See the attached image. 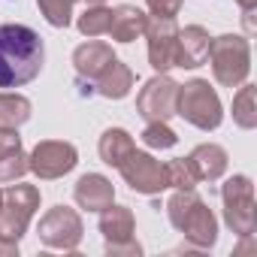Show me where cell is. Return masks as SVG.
Returning a JSON list of instances; mask_svg holds the SVG:
<instances>
[{"label": "cell", "mask_w": 257, "mask_h": 257, "mask_svg": "<svg viewBox=\"0 0 257 257\" xmlns=\"http://www.w3.org/2000/svg\"><path fill=\"white\" fill-rule=\"evenodd\" d=\"M46 46L28 25H0V88H25L43 73Z\"/></svg>", "instance_id": "obj_1"}, {"label": "cell", "mask_w": 257, "mask_h": 257, "mask_svg": "<svg viewBox=\"0 0 257 257\" xmlns=\"http://www.w3.org/2000/svg\"><path fill=\"white\" fill-rule=\"evenodd\" d=\"M167 218L194 248H200V251L215 248V242H218V218L194 188L170 194Z\"/></svg>", "instance_id": "obj_2"}, {"label": "cell", "mask_w": 257, "mask_h": 257, "mask_svg": "<svg viewBox=\"0 0 257 257\" xmlns=\"http://www.w3.org/2000/svg\"><path fill=\"white\" fill-rule=\"evenodd\" d=\"M176 115H182L197 131H218L224 121V106L218 91L209 85V79H191L179 85V100H176Z\"/></svg>", "instance_id": "obj_3"}, {"label": "cell", "mask_w": 257, "mask_h": 257, "mask_svg": "<svg viewBox=\"0 0 257 257\" xmlns=\"http://www.w3.org/2000/svg\"><path fill=\"white\" fill-rule=\"evenodd\" d=\"M206 61L212 64V76L218 85L239 88L242 82H248V73H251V43L239 34L215 37Z\"/></svg>", "instance_id": "obj_4"}, {"label": "cell", "mask_w": 257, "mask_h": 257, "mask_svg": "<svg viewBox=\"0 0 257 257\" xmlns=\"http://www.w3.org/2000/svg\"><path fill=\"white\" fill-rule=\"evenodd\" d=\"M221 200H224V224L239 239H251L257 230V203H254L251 176H245V173L230 176L221 185Z\"/></svg>", "instance_id": "obj_5"}, {"label": "cell", "mask_w": 257, "mask_h": 257, "mask_svg": "<svg viewBox=\"0 0 257 257\" xmlns=\"http://www.w3.org/2000/svg\"><path fill=\"white\" fill-rule=\"evenodd\" d=\"M40 188L37 185H10L4 191V203H0V239H10V242H19L37 209H40Z\"/></svg>", "instance_id": "obj_6"}, {"label": "cell", "mask_w": 257, "mask_h": 257, "mask_svg": "<svg viewBox=\"0 0 257 257\" xmlns=\"http://www.w3.org/2000/svg\"><path fill=\"white\" fill-rule=\"evenodd\" d=\"M40 242L46 248H55V251H76L82 245V236H85V224H82V215L70 206H52L43 218H40Z\"/></svg>", "instance_id": "obj_7"}, {"label": "cell", "mask_w": 257, "mask_h": 257, "mask_svg": "<svg viewBox=\"0 0 257 257\" xmlns=\"http://www.w3.org/2000/svg\"><path fill=\"white\" fill-rule=\"evenodd\" d=\"M76 164H79V152L73 143H64V140H43L28 155V170L43 182L64 179L67 173L76 170Z\"/></svg>", "instance_id": "obj_8"}, {"label": "cell", "mask_w": 257, "mask_h": 257, "mask_svg": "<svg viewBox=\"0 0 257 257\" xmlns=\"http://www.w3.org/2000/svg\"><path fill=\"white\" fill-rule=\"evenodd\" d=\"M176 100H179V82H173L167 73H158L140 88L137 115L146 121H170L176 115Z\"/></svg>", "instance_id": "obj_9"}, {"label": "cell", "mask_w": 257, "mask_h": 257, "mask_svg": "<svg viewBox=\"0 0 257 257\" xmlns=\"http://www.w3.org/2000/svg\"><path fill=\"white\" fill-rule=\"evenodd\" d=\"M124 185H131V191L146 194V197H158L161 191H167V179H164V164L155 161L149 152H131L124 158V164L118 167Z\"/></svg>", "instance_id": "obj_10"}, {"label": "cell", "mask_w": 257, "mask_h": 257, "mask_svg": "<svg viewBox=\"0 0 257 257\" xmlns=\"http://www.w3.org/2000/svg\"><path fill=\"white\" fill-rule=\"evenodd\" d=\"M146 40H149V64H152V70L155 73H170L176 67V43H179L176 19L152 16L146 22Z\"/></svg>", "instance_id": "obj_11"}, {"label": "cell", "mask_w": 257, "mask_h": 257, "mask_svg": "<svg viewBox=\"0 0 257 257\" xmlns=\"http://www.w3.org/2000/svg\"><path fill=\"white\" fill-rule=\"evenodd\" d=\"M115 61V52L109 43L103 40H88L73 52V67L79 76V88L82 94H94V79Z\"/></svg>", "instance_id": "obj_12"}, {"label": "cell", "mask_w": 257, "mask_h": 257, "mask_svg": "<svg viewBox=\"0 0 257 257\" xmlns=\"http://www.w3.org/2000/svg\"><path fill=\"white\" fill-rule=\"evenodd\" d=\"M209 46L212 37L203 25H188L179 31V43H176V67L182 70H197L206 64L209 58Z\"/></svg>", "instance_id": "obj_13"}, {"label": "cell", "mask_w": 257, "mask_h": 257, "mask_svg": "<svg viewBox=\"0 0 257 257\" xmlns=\"http://www.w3.org/2000/svg\"><path fill=\"white\" fill-rule=\"evenodd\" d=\"M73 197H76L79 209H85V212H103L106 206L115 203V185L106 176H100V173H85L73 185Z\"/></svg>", "instance_id": "obj_14"}, {"label": "cell", "mask_w": 257, "mask_h": 257, "mask_svg": "<svg viewBox=\"0 0 257 257\" xmlns=\"http://www.w3.org/2000/svg\"><path fill=\"white\" fill-rule=\"evenodd\" d=\"M185 161L191 164L197 182H218V179L227 173V164H230L227 152H224L218 143H200Z\"/></svg>", "instance_id": "obj_15"}, {"label": "cell", "mask_w": 257, "mask_h": 257, "mask_svg": "<svg viewBox=\"0 0 257 257\" xmlns=\"http://www.w3.org/2000/svg\"><path fill=\"white\" fill-rule=\"evenodd\" d=\"M146 22L149 16L140 10V7H131V4H121L112 10V19H109V37L115 43H134L146 34Z\"/></svg>", "instance_id": "obj_16"}, {"label": "cell", "mask_w": 257, "mask_h": 257, "mask_svg": "<svg viewBox=\"0 0 257 257\" xmlns=\"http://www.w3.org/2000/svg\"><path fill=\"white\" fill-rule=\"evenodd\" d=\"M134 82H137L134 70L115 58V61L94 79V94H100V97H106V100H124L127 94L134 91Z\"/></svg>", "instance_id": "obj_17"}, {"label": "cell", "mask_w": 257, "mask_h": 257, "mask_svg": "<svg viewBox=\"0 0 257 257\" xmlns=\"http://www.w3.org/2000/svg\"><path fill=\"white\" fill-rule=\"evenodd\" d=\"M100 233L106 239V245H115V242H127V239H137V218L134 212L127 209V206H106L100 212Z\"/></svg>", "instance_id": "obj_18"}, {"label": "cell", "mask_w": 257, "mask_h": 257, "mask_svg": "<svg viewBox=\"0 0 257 257\" xmlns=\"http://www.w3.org/2000/svg\"><path fill=\"white\" fill-rule=\"evenodd\" d=\"M137 149V143H134V137L124 131V127H109V131H103V137H100V143H97V152H100V161L106 164V167H121L124 164V158L131 155Z\"/></svg>", "instance_id": "obj_19"}, {"label": "cell", "mask_w": 257, "mask_h": 257, "mask_svg": "<svg viewBox=\"0 0 257 257\" xmlns=\"http://www.w3.org/2000/svg\"><path fill=\"white\" fill-rule=\"evenodd\" d=\"M31 100L19 91H0V127H13V131H19L22 124L31 121Z\"/></svg>", "instance_id": "obj_20"}, {"label": "cell", "mask_w": 257, "mask_h": 257, "mask_svg": "<svg viewBox=\"0 0 257 257\" xmlns=\"http://www.w3.org/2000/svg\"><path fill=\"white\" fill-rule=\"evenodd\" d=\"M233 121L242 131H254L257 127V88L242 82L239 91L233 94Z\"/></svg>", "instance_id": "obj_21"}, {"label": "cell", "mask_w": 257, "mask_h": 257, "mask_svg": "<svg viewBox=\"0 0 257 257\" xmlns=\"http://www.w3.org/2000/svg\"><path fill=\"white\" fill-rule=\"evenodd\" d=\"M109 19H112V10L109 7H88L79 19H76V28H79V34L82 37H88V40H94V37H103L106 31H109Z\"/></svg>", "instance_id": "obj_22"}, {"label": "cell", "mask_w": 257, "mask_h": 257, "mask_svg": "<svg viewBox=\"0 0 257 257\" xmlns=\"http://www.w3.org/2000/svg\"><path fill=\"white\" fill-rule=\"evenodd\" d=\"M140 140L149 146V149H173L179 143V134L173 131V127L167 121H146V131L140 134Z\"/></svg>", "instance_id": "obj_23"}, {"label": "cell", "mask_w": 257, "mask_h": 257, "mask_svg": "<svg viewBox=\"0 0 257 257\" xmlns=\"http://www.w3.org/2000/svg\"><path fill=\"white\" fill-rule=\"evenodd\" d=\"M164 179H167V188H173V191L197 188V176H194V170L185 158H176V161L164 164Z\"/></svg>", "instance_id": "obj_24"}, {"label": "cell", "mask_w": 257, "mask_h": 257, "mask_svg": "<svg viewBox=\"0 0 257 257\" xmlns=\"http://www.w3.org/2000/svg\"><path fill=\"white\" fill-rule=\"evenodd\" d=\"M37 7L52 28H70L76 0H37Z\"/></svg>", "instance_id": "obj_25"}, {"label": "cell", "mask_w": 257, "mask_h": 257, "mask_svg": "<svg viewBox=\"0 0 257 257\" xmlns=\"http://www.w3.org/2000/svg\"><path fill=\"white\" fill-rule=\"evenodd\" d=\"M28 173H31V170H28V155H25V149H19V152H10V155H4V158H0V185L22 182Z\"/></svg>", "instance_id": "obj_26"}, {"label": "cell", "mask_w": 257, "mask_h": 257, "mask_svg": "<svg viewBox=\"0 0 257 257\" xmlns=\"http://www.w3.org/2000/svg\"><path fill=\"white\" fill-rule=\"evenodd\" d=\"M182 4H185V0H146L149 13L158 16V19H176L182 13Z\"/></svg>", "instance_id": "obj_27"}, {"label": "cell", "mask_w": 257, "mask_h": 257, "mask_svg": "<svg viewBox=\"0 0 257 257\" xmlns=\"http://www.w3.org/2000/svg\"><path fill=\"white\" fill-rule=\"evenodd\" d=\"M106 254H109V257H140V254H143V245H140L137 239H127V242L106 245Z\"/></svg>", "instance_id": "obj_28"}, {"label": "cell", "mask_w": 257, "mask_h": 257, "mask_svg": "<svg viewBox=\"0 0 257 257\" xmlns=\"http://www.w3.org/2000/svg\"><path fill=\"white\" fill-rule=\"evenodd\" d=\"M22 149V137L13 127H0V158L10 155V152H19Z\"/></svg>", "instance_id": "obj_29"}, {"label": "cell", "mask_w": 257, "mask_h": 257, "mask_svg": "<svg viewBox=\"0 0 257 257\" xmlns=\"http://www.w3.org/2000/svg\"><path fill=\"white\" fill-rule=\"evenodd\" d=\"M0 257H19V242L0 239Z\"/></svg>", "instance_id": "obj_30"}, {"label": "cell", "mask_w": 257, "mask_h": 257, "mask_svg": "<svg viewBox=\"0 0 257 257\" xmlns=\"http://www.w3.org/2000/svg\"><path fill=\"white\" fill-rule=\"evenodd\" d=\"M236 4H239L242 13H254L257 10V0H236Z\"/></svg>", "instance_id": "obj_31"}, {"label": "cell", "mask_w": 257, "mask_h": 257, "mask_svg": "<svg viewBox=\"0 0 257 257\" xmlns=\"http://www.w3.org/2000/svg\"><path fill=\"white\" fill-rule=\"evenodd\" d=\"M100 4H106V0H88V7H100Z\"/></svg>", "instance_id": "obj_32"}, {"label": "cell", "mask_w": 257, "mask_h": 257, "mask_svg": "<svg viewBox=\"0 0 257 257\" xmlns=\"http://www.w3.org/2000/svg\"><path fill=\"white\" fill-rule=\"evenodd\" d=\"M0 203H4V191H0Z\"/></svg>", "instance_id": "obj_33"}]
</instances>
